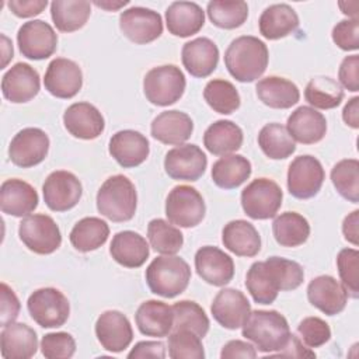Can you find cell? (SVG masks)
Instances as JSON below:
<instances>
[{"label":"cell","mask_w":359,"mask_h":359,"mask_svg":"<svg viewBox=\"0 0 359 359\" xmlns=\"http://www.w3.org/2000/svg\"><path fill=\"white\" fill-rule=\"evenodd\" d=\"M304 279L300 264L282 257H269L266 261L254 262L247 275L245 286L255 303L271 304L279 292L297 289Z\"/></svg>","instance_id":"1"},{"label":"cell","mask_w":359,"mask_h":359,"mask_svg":"<svg viewBox=\"0 0 359 359\" xmlns=\"http://www.w3.org/2000/svg\"><path fill=\"white\" fill-rule=\"evenodd\" d=\"M269 52L264 41L252 35H243L230 42L224 52L229 73L240 83H251L266 70Z\"/></svg>","instance_id":"2"},{"label":"cell","mask_w":359,"mask_h":359,"mask_svg":"<svg viewBox=\"0 0 359 359\" xmlns=\"http://www.w3.org/2000/svg\"><path fill=\"white\" fill-rule=\"evenodd\" d=\"M243 337L250 339L255 349L264 353L280 351L289 337L287 320L276 310H254L243 324Z\"/></svg>","instance_id":"3"},{"label":"cell","mask_w":359,"mask_h":359,"mask_svg":"<svg viewBox=\"0 0 359 359\" xmlns=\"http://www.w3.org/2000/svg\"><path fill=\"white\" fill-rule=\"evenodd\" d=\"M149 289L161 297L172 299L181 294L189 285L191 268L187 261L174 255H160L146 268Z\"/></svg>","instance_id":"4"},{"label":"cell","mask_w":359,"mask_h":359,"mask_svg":"<svg viewBox=\"0 0 359 359\" xmlns=\"http://www.w3.org/2000/svg\"><path fill=\"white\" fill-rule=\"evenodd\" d=\"M137 194L133 182L116 174L104 181L97 192V209L107 219L121 223L130 220L136 213Z\"/></svg>","instance_id":"5"},{"label":"cell","mask_w":359,"mask_h":359,"mask_svg":"<svg viewBox=\"0 0 359 359\" xmlns=\"http://www.w3.org/2000/svg\"><path fill=\"white\" fill-rule=\"evenodd\" d=\"M185 86V76L175 65L153 67L143 79V93L147 101L157 107L175 104L182 97Z\"/></svg>","instance_id":"6"},{"label":"cell","mask_w":359,"mask_h":359,"mask_svg":"<svg viewBox=\"0 0 359 359\" xmlns=\"http://www.w3.org/2000/svg\"><path fill=\"white\" fill-rule=\"evenodd\" d=\"M283 194L280 187L269 178L252 180L241 191V206L244 213L255 220L275 217L282 206Z\"/></svg>","instance_id":"7"},{"label":"cell","mask_w":359,"mask_h":359,"mask_svg":"<svg viewBox=\"0 0 359 359\" xmlns=\"http://www.w3.org/2000/svg\"><path fill=\"white\" fill-rule=\"evenodd\" d=\"M206 213L199 191L189 185L174 187L165 199V216L171 224L189 229L198 226Z\"/></svg>","instance_id":"8"},{"label":"cell","mask_w":359,"mask_h":359,"mask_svg":"<svg viewBox=\"0 0 359 359\" xmlns=\"http://www.w3.org/2000/svg\"><path fill=\"white\" fill-rule=\"evenodd\" d=\"M18 236L29 251L39 255L52 254L62 244L59 226L43 213L25 216L18 226Z\"/></svg>","instance_id":"9"},{"label":"cell","mask_w":359,"mask_h":359,"mask_svg":"<svg viewBox=\"0 0 359 359\" xmlns=\"http://www.w3.org/2000/svg\"><path fill=\"white\" fill-rule=\"evenodd\" d=\"M31 318L43 328L62 327L70 314L67 297L55 287H41L35 290L27 302Z\"/></svg>","instance_id":"10"},{"label":"cell","mask_w":359,"mask_h":359,"mask_svg":"<svg viewBox=\"0 0 359 359\" xmlns=\"http://www.w3.org/2000/svg\"><path fill=\"white\" fill-rule=\"evenodd\" d=\"M325 180V171L316 157H296L287 168V191L297 199H310L318 194Z\"/></svg>","instance_id":"11"},{"label":"cell","mask_w":359,"mask_h":359,"mask_svg":"<svg viewBox=\"0 0 359 359\" xmlns=\"http://www.w3.org/2000/svg\"><path fill=\"white\" fill-rule=\"evenodd\" d=\"M119 28L130 42L146 45L163 34V20L157 11L135 6L121 13Z\"/></svg>","instance_id":"12"},{"label":"cell","mask_w":359,"mask_h":359,"mask_svg":"<svg viewBox=\"0 0 359 359\" xmlns=\"http://www.w3.org/2000/svg\"><path fill=\"white\" fill-rule=\"evenodd\" d=\"M17 43L22 56L32 60H42L52 56L57 48L55 29L43 20L24 22L17 32Z\"/></svg>","instance_id":"13"},{"label":"cell","mask_w":359,"mask_h":359,"mask_svg":"<svg viewBox=\"0 0 359 359\" xmlns=\"http://www.w3.org/2000/svg\"><path fill=\"white\" fill-rule=\"evenodd\" d=\"M43 201L53 212H66L74 208L83 194L80 180L70 171L50 172L42 185Z\"/></svg>","instance_id":"14"},{"label":"cell","mask_w":359,"mask_h":359,"mask_svg":"<svg viewBox=\"0 0 359 359\" xmlns=\"http://www.w3.org/2000/svg\"><path fill=\"white\" fill-rule=\"evenodd\" d=\"M49 151V137L39 128H24L8 146V157L13 164L29 168L42 163Z\"/></svg>","instance_id":"15"},{"label":"cell","mask_w":359,"mask_h":359,"mask_svg":"<svg viewBox=\"0 0 359 359\" xmlns=\"http://www.w3.org/2000/svg\"><path fill=\"white\" fill-rule=\"evenodd\" d=\"M208 165V157L196 144H180L167 151L164 170L172 180L196 181Z\"/></svg>","instance_id":"16"},{"label":"cell","mask_w":359,"mask_h":359,"mask_svg":"<svg viewBox=\"0 0 359 359\" xmlns=\"http://www.w3.org/2000/svg\"><path fill=\"white\" fill-rule=\"evenodd\" d=\"M43 86L56 98H73L83 86L81 69L70 59L56 57L48 65Z\"/></svg>","instance_id":"17"},{"label":"cell","mask_w":359,"mask_h":359,"mask_svg":"<svg viewBox=\"0 0 359 359\" xmlns=\"http://www.w3.org/2000/svg\"><path fill=\"white\" fill-rule=\"evenodd\" d=\"M41 88L38 72L28 63L18 62L11 66L1 79V93L6 100L14 104L31 101Z\"/></svg>","instance_id":"18"},{"label":"cell","mask_w":359,"mask_h":359,"mask_svg":"<svg viewBox=\"0 0 359 359\" xmlns=\"http://www.w3.org/2000/svg\"><path fill=\"white\" fill-rule=\"evenodd\" d=\"M95 335L105 351L118 353L130 345L133 330L123 313L107 310L97 318Z\"/></svg>","instance_id":"19"},{"label":"cell","mask_w":359,"mask_h":359,"mask_svg":"<svg viewBox=\"0 0 359 359\" xmlns=\"http://www.w3.org/2000/svg\"><path fill=\"white\" fill-rule=\"evenodd\" d=\"M195 269L202 280L213 286H226L234 276L233 258L213 245H205L196 251Z\"/></svg>","instance_id":"20"},{"label":"cell","mask_w":359,"mask_h":359,"mask_svg":"<svg viewBox=\"0 0 359 359\" xmlns=\"http://www.w3.org/2000/svg\"><path fill=\"white\" fill-rule=\"evenodd\" d=\"M210 311L213 318L227 330L243 327L251 313V304L245 294L237 289L224 287L213 299Z\"/></svg>","instance_id":"21"},{"label":"cell","mask_w":359,"mask_h":359,"mask_svg":"<svg viewBox=\"0 0 359 359\" xmlns=\"http://www.w3.org/2000/svg\"><path fill=\"white\" fill-rule=\"evenodd\" d=\"M307 299L311 306L327 316L339 314L346 303L348 293L341 282L330 275H320L310 280L307 286Z\"/></svg>","instance_id":"22"},{"label":"cell","mask_w":359,"mask_h":359,"mask_svg":"<svg viewBox=\"0 0 359 359\" xmlns=\"http://www.w3.org/2000/svg\"><path fill=\"white\" fill-rule=\"evenodd\" d=\"M109 154L123 168L137 167L146 161L150 153V144L144 135L137 130H119L109 139Z\"/></svg>","instance_id":"23"},{"label":"cell","mask_w":359,"mask_h":359,"mask_svg":"<svg viewBox=\"0 0 359 359\" xmlns=\"http://www.w3.org/2000/svg\"><path fill=\"white\" fill-rule=\"evenodd\" d=\"M66 130L83 140L97 139L105 128L102 114L90 102H74L63 114Z\"/></svg>","instance_id":"24"},{"label":"cell","mask_w":359,"mask_h":359,"mask_svg":"<svg viewBox=\"0 0 359 359\" xmlns=\"http://www.w3.org/2000/svg\"><path fill=\"white\" fill-rule=\"evenodd\" d=\"M38 194L35 188L18 178L6 180L0 187V209L3 213L24 217L38 208Z\"/></svg>","instance_id":"25"},{"label":"cell","mask_w":359,"mask_h":359,"mask_svg":"<svg viewBox=\"0 0 359 359\" xmlns=\"http://www.w3.org/2000/svg\"><path fill=\"white\" fill-rule=\"evenodd\" d=\"M181 59L184 67L191 76L203 79L216 70L219 63V49L209 38H195L184 43Z\"/></svg>","instance_id":"26"},{"label":"cell","mask_w":359,"mask_h":359,"mask_svg":"<svg viewBox=\"0 0 359 359\" xmlns=\"http://www.w3.org/2000/svg\"><path fill=\"white\" fill-rule=\"evenodd\" d=\"M286 129L294 142L314 144L325 136L327 119L317 109L302 105L289 115Z\"/></svg>","instance_id":"27"},{"label":"cell","mask_w":359,"mask_h":359,"mask_svg":"<svg viewBox=\"0 0 359 359\" xmlns=\"http://www.w3.org/2000/svg\"><path fill=\"white\" fill-rule=\"evenodd\" d=\"M135 321L143 335L163 338L172 331L174 313L164 302L146 300L137 307Z\"/></svg>","instance_id":"28"},{"label":"cell","mask_w":359,"mask_h":359,"mask_svg":"<svg viewBox=\"0 0 359 359\" xmlns=\"http://www.w3.org/2000/svg\"><path fill=\"white\" fill-rule=\"evenodd\" d=\"M151 136L164 144H182L194 132L191 116L182 111L171 109L158 114L150 126Z\"/></svg>","instance_id":"29"},{"label":"cell","mask_w":359,"mask_h":359,"mask_svg":"<svg viewBox=\"0 0 359 359\" xmlns=\"http://www.w3.org/2000/svg\"><path fill=\"white\" fill-rule=\"evenodd\" d=\"M0 351L4 359L32 358L38 351L36 332L22 323L6 325L0 334Z\"/></svg>","instance_id":"30"},{"label":"cell","mask_w":359,"mask_h":359,"mask_svg":"<svg viewBox=\"0 0 359 359\" xmlns=\"http://www.w3.org/2000/svg\"><path fill=\"white\" fill-rule=\"evenodd\" d=\"M165 24L170 34L187 38L202 29L205 11L194 1H174L165 10Z\"/></svg>","instance_id":"31"},{"label":"cell","mask_w":359,"mask_h":359,"mask_svg":"<svg viewBox=\"0 0 359 359\" xmlns=\"http://www.w3.org/2000/svg\"><path fill=\"white\" fill-rule=\"evenodd\" d=\"M109 254L125 268H139L149 258L150 248L143 236L132 230H123L114 236Z\"/></svg>","instance_id":"32"},{"label":"cell","mask_w":359,"mask_h":359,"mask_svg":"<svg viewBox=\"0 0 359 359\" xmlns=\"http://www.w3.org/2000/svg\"><path fill=\"white\" fill-rule=\"evenodd\" d=\"M223 245L237 257H255L261 250L258 230L247 220L237 219L229 222L222 230Z\"/></svg>","instance_id":"33"},{"label":"cell","mask_w":359,"mask_h":359,"mask_svg":"<svg viewBox=\"0 0 359 359\" xmlns=\"http://www.w3.org/2000/svg\"><path fill=\"white\" fill-rule=\"evenodd\" d=\"M258 27L264 38L276 41L293 34L297 29L299 15L289 4H272L259 15Z\"/></svg>","instance_id":"34"},{"label":"cell","mask_w":359,"mask_h":359,"mask_svg":"<svg viewBox=\"0 0 359 359\" xmlns=\"http://www.w3.org/2000/svg\"><path fill=\"white\" fill-rule=\"evenodd\" d=\"M257 97L262 104L275 109H287L296 105L300 100L297 86L279 76H268L261 79L257 86Z\"/></svg>","instance_id":"35"},{"label":"cell","mask_w":359,"mask_h":359,"mask_svg":"<svg viewBox=\"0 0 359 359\" xmlns=\"http://www.w3.org/2000/svg\"><path fill=\"white\" fill-rule=\"evenodd\" d=\"M244 140L243 130L238 125L227 119L213 122L203 133L206 150L215 156H226L237 151Z\"/></svg>","instance_id":"36"},{"label":"cell","mask_w":359,"mask_h":359,"mask_svg":"<svg viewBox=\"0 0 359 359\" xmlns=\"http://www.w3.org/2000/svg\"><path fill=\"white\" fill-rule=\"evenodd\" d=\"M251 175V163L241 154H226L212 165V180L223 189H234Z\"/></svg>","instance_id":"37"},{"label":"cell","mask_w":359,"mask_h":359,"mask_svg":"<svg viewBox=\"0 0 359 359\" xmlns=\"http://www.w3.org/2000/svg\"><path fill=\"white\" fill-rule=\"evenodd\" d=\"M91 14L87 0H55L50 3V17L60 32H74L86 25Z\"/></svg>","instance_id":"38"},{"label":"cell","mask_w":359,"mask_h":359,"mask_svg":"<svg viewBox=\"0 0 359 359\" xmlns=\"http://www.w3.org/2000/svg\"><path fill=\"white\" fill-rule=\"evenodd\" d=\"M109 236V226L105 220L90 216L79 220L70 231V243L80 252H88L105 244Z\"/></svg>","instance_id":"39"},{"label":"cell","mask_w":359,"mask_h":359,"mask_svg":"<svg viewBox=\"0 0 359 359\" xmlns=\"http://www.w3.org/2000/svg\"><path fill=\"white\" fill-rule=\"evenodd\" d=\"M272 233L279 245L299 247L307 241L310 236V224L300 213L285 212L275 217Z\"/></svg>","instance_id":"40"},{"label":"cell","mask_w":359,"mask_h":359,"mask_svg":"<svg viewBox=\"0 0 359 359\" xmlns=\"http://www.w3.org/2000/svg\"><path fill=\"white\" fill-rule=\"evenodd\" d=\"M258 146L272 160H283L296 151V143L286 126L272 122L262 126L258 133Z\"/></svg>","instance_id":"41"},{"label":"cell","mask_w":359,"mask_h":359,"mask_svg":"<svg viewBox=\"0 0 359 359\" xmlns=\"http://www.w3.org/2000/svg\"><path fill=\"white\" fill-rule=\"evenodd\" d=\"M304 98L311 108L332 109L342 102L344 90L334 79L317 76L307 83L304 88Z\"/></svg>","instance_id":"42"},{"label":"cell","mask_w":359,"mask_h":359,"mask_svg":"<svg viewBox=\"0 0 359 359\" xmlns=\"http://www.w3.org/2000/svg\"><path fill=\"white\" fill-rule=\"evenodd\" d=\"M208 17L213 25L222 29L241 27L248 17V6L241 0H212L206 7Z\"/></svg>","instance_id":"43"},{"label":"cell","mask_w":359,"mask_h":359,"mask_svg":"<svg viewBox=\"0 0 359 359\" xmlns=\"http://www.w3.org/2000/svg\"><path fill=\"white\" fill-rule=\"evenodd\" d=\"M203 98L217 114L230 115L240 108L241 100L233 83L223 79H213L203 88Z\"/></svg>","instance_id":"44"},{"label":"cell","mask_w":359,"mask_h":359,"mask_svg":"<svg viewBox=\"0 0 359 359\" xmlns=\"http://www.w3.org/2000/svg\"><path fill=\"white\" fill-rule=\"evenodd\" d=\"M147 238L156 252L174 255L184 245V236L171 223L164 219H153L147 224Z\"/></svg>","instance_id":"45"},{"label":"cell","mask_w":359,"mask_h":359,"mask_svg":"<svg viewBox=\"0 0 359 359\" xmlns=\"http://www.w3.org/2000/svg\"><path fill=\"white\" fill-rule=\"evenodd\" d=\"M174 313L172 331L188 330L203 338L209 331V318L205 310L192 300H181L171 306Z\"/></svg>","instance_id":"46"},{"label":"cell","mask_w":359,"mask_h":359,"mask_svg":"<svg viewBox=\"0 0 359 359\" xmlns=\"http://www.w3.org/2000/svg\"><path fill=\"white\" fill-rule=\"evenodd\" d=\"M331 181L337 192L352 203L359 202V161L344 158L331 170Z\"/></svg>","instance_id":"47"},{"label":"cell","mask_w":359,"mask_h":359,"mask_svg":"<svg viewBox=\"0 0 359 359\" xmlns=\"http://www.w3.org/2000/svg\"><path fill=\"white\" fill-rule=\"evenodd\" d=\"M202 338L188 330L171 331L168 334V355L171 359H203Z\"/></svg>","instance_id":"48"},{"label":"cell","mask_w":359,"mask_h":359,"mask_svg":"<svg viewBox=\"0 0 359 359\" xmlns=\"http://www.w3.org/2000/svg\"><path fill=\"white\" fill-rule=\"evenodd\" d=\"M337 268L348 296H359V252L355 248H344L337 255Z\"/></svg>","instance_id":"49"},{"label":"cell","mask_w":359,"mask_h":359,"mask_svg":"<svg viewBox=\"0 0 359 359\" xmlns=\"http://www.w3.org/2000/svg\"><path fill=\"white\" fill-rule=\"evenodd\" d=\"M41 352L48 359H69L76 352V341L69 332H49L42 337Z\"/></svg>","instance_id":"50"},{"label":"cell","mask_w":359,"mask_h":359,"mask_svg":"<svg viewBox=\"0 0 359 359\" xmlns=\"http://www.w3.org/2000/svg\"><path fill=\"white\" fill-rule=\"evenodd\" d=\"M297 332L309 348H318L331 338L330 325L320 317L303 318L297 325Z\"/></svg>","instance_id":"51"},{"label":"cell","mask_w":359,"mask_h":359,"mask_svg":"<svg viewBox=\"0 0 359 359\" xmlns=\"http://www.w3.org/2000/svg\"><path fill=\"white\" fill-rule=\"evenodd\" d=\"M332 41L342 50H356L359 48V20L348 18L339 21L332 28Z\"/></svg>","instance_id":"52"},{"label":"cell","mask_w":359,"mask_h":359,"mask_svg":"<svg viewBox=\"0 0 359 359\" xmlns=\"http://www.w3.org/2000/svg\"><path fill=\"white\" fill-rule=\"evenodd\" d=\"M339 86L348 91L356 93L359 90V56L351 55L344 57L338 70Z\"/></svg>","instance_id":"53"},{"label":"cell","mask_w":359,"mask_h":359,"mask_svg":"<svg viewBox=\"0 0 359 359\" xmlns=\"http://www.w3.org/2000/svg\"><path fill=\"white\" fill-rule=\"evenodd\" d=\"M20 314V300L14 290L1 282V303H0V325L6 327L15 321Z\"/></svg>","instance_id":"54"},{"label":"cell","mask_w":359,"mask_h":359,"mask_svg":"<svg viewBox=\"0 0 359 359\" xmlns=\"http://www.w3.org/2000/svg\"><path fill=\"white\" fill-rule=\"evenodd\" d=\"M11 13L20 18H29L41 14L46 6V0H10L7 3Z\"/></svg>","instance_id":"55"},{"label":"cell","mask_w":359,"mask_h":359,"mask_svg":"<svg viewBox=\"0 0 359 359\" xmlns=\"http://www.w3.org/2000/svg\"><path fill=\"white\" fill-rule=\"evenodd\" d=\"M128 358L129 359H143V358L163 359L165 358V348H164V344L160 341H140L132 348V351L128 353Z\"/></svg>","instance_id":"56"},{"label":"cell","mask_w":359,"mask_h":359,"mask_svg":"<svg viewBox=\"0 0 359 359\" xmlns=\"http://www.w3.org/2000/svg\"><path fill=\"white\" fill-rule=\"evenodd\" d=\"M222 359H233V358H245V359H254L257 358V349L251 344L241 341V339H233L229 341L220 352Z\"/></svg>","instance_id":"57"},{"label":"cell","mask_w":359,"mask_h":359,"mask_svg":"<svg viewBox=\"0 0 359 359\" xmlns=\"http://www.w3.org/2000/svg\"><path fill=\"white\" fill-rule=\"evenodd\" d=\"M269 356H280V358H316V353L303 345V342L293 334H290L286 345L278 351L269 353Z\"/></svg>","instance_id":"58"},{"label":"cell","mask_w":359,"mask_h":359,"mask_svg":"<svg viewBox=\"0 0 359 359\" xmlns=\"http://www.w3.org/2000/svg\"><path fill=\"white\" fill-rule=\"evenodd\" d=\"M359 210H353L349 213L344 222H342V233L346 241H349L353 245L359 244Z\"/></svg>","instance_id":"59"},{"label":"cell","mask_w":359,"mask_h":359,"mask_svg":"<svg viewBox=\"0 0 359 359\" xmlns=\"http://www.w3.org/2000/svg\"><path fill=\"white\" fill-rule=\"evenodd\" d=\"M342 119L348 126L353 129L359 128V97H352L346 102L342 109Z\"/></svg>","instance_id":"60"},{"label":"cell","mask_w":359,"mask_h":359,"mask_svg":"<svg viewBox=\"0 0 359 359\" xmlns=\"http://www.w3.org/2000/svg\"><path fill=\"white\" fill-rule=\"evenodd\" d=\"M1 41H3V46H1V53H3V62H1V67L0 69H4L7 66V63L10 62V59H13V43L11 41L4 35L1 34Z\"/></svg>","instance_id":"61"},{"label":"cell","mask_w":359,"mask_h":359,"mask_svg":"<svg viewBox=\"0 0 359 359\" xmlns=\"http://www.w3.org/2000/svg\"><path fill=\"white\" fill-rule=\"evenodd\" d=\"M338 6L345 15L351 18H358V1H339Z\"/></svg>","instance_id":"62"},{"label":"cell","mask_w":359,"mask_h":359,"mask_svg":"<svg viewBox=\"0 0 359 359\" xmlns=\"http://www.w3.org/2000/svg\"><path fill=\"white\" fill-rule=\"evenodd\" d=\"M94 4L100 8L107 10V11H115V10H119L123 6H128L129 1L128 0H125V1H108V0L107 1H98V0H95Z\"/></svg>","instance_id":"63"}]
</instances>
